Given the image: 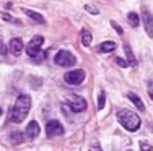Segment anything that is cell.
Listing matches in <instances>:
<instances>
[{"label":"cell","mask_w":153,"mask_h":151,"mask_svg":"<svg viewBox=\"0 0 153 151\" xmlns=\"http://www.w3.org/2000/svg\"><path fill=\"white\" fill-rule=\"evenodd\" d=\"M124 50H126V55H127V62H129L130 67H137V59L134 55L132 49H130L129 44H124Z\"/></svg>","instance_id":"13"},{"label":"cell","mask_w":153,"mask_h":151,"mask_svg":"<svg viewBox=\"0 0 153 151\" xmlns=\"http://www.w3.org/2000/svg\"><path fill=\"white\" fill-rule=\"evenodd\" d=\"M104 104H106V93L101 91V93H100V99H98V110L103 109Z\"/></svg>","instance_id":"18"},{"label":"cell","mask_w":153,"mask_h":151,"mask_svg":"<svg viewBox=\"0 0 153 151\" xmlns=\"http://www.w3.org/2000/svg\"><path fill=\"white\" fill-rule=\"evenodd\" d=\"M23 49H25V46H23V41L21 39H12L10 41V52L13 54V55H20L21 52H23Z\"/></svg>","instance_id":"10"},{"label":"cell","mask_w":153,"mask_h":151,"mask_svg":"<svg viewBox=\"0 0 153 151\" xmlns=\"http://www.w3.org/2000/svg\"><path fill=\"white\" fill-rule=\"evenodd\" d=\"M85 10L88 13H91V15H98V13H100V10L94 8V7H91V5H85Z\"/></svg>","instance_id":"21"},{"label":"cell","mask_w":153,"mask_h":151,"mask_svg":"<svg viewBox=\"0 0 153 151\" xmlns=\"http://www.w3.org/2000/svg\"><path fill=\"white\" fill-rule=\"evenodd\" d=\"M0 52H2L3 55H5V54H7V50H5V46H3L2 42H0Z\"/></svg>","instance_id":"26"},{"label":"cell","mask_w":153,"mask_h":151,"mask_svg":"<svg viewBox=\"0 0 153 151\" xmlns=\"http://www.w3.org/2000/svg\"><path fill=\"white\" fill-rule=\"evenodd\" d=\"M64 125L60 124L59 120H49L46 125V133L49 138H52V136H60L64 135Z\"/></svg>","instance_id":"6"},{"label":"cell","mask_w":153,"mask_h":151,"mask_svg":"<svg viewBox=\"0 0 153 151\" xmlns=\"http://www.w3.org/2000/svg\"><path fill=\"white\" fill-rule=\"evenodd\" d=\"M31 109V98L28 94H20L15 102V106L10 109V120L15 122V124H20L26 119L28 112Z\"/></svg>","instance_id":"1"},{"label":"cell","mask_w":153,"mask_h":151,"mask_svg":"<svg viewBox=\"0 0 153 151\" xmlns=\"http://www.w3.org/2000/svg\"><path fill=\"white\" fill-rule=\"evenodd\" d=\"M147 86H148V96L153 99V81H148Z\"/></svg>","instance_id":"24"},{"label":"cell","mask_w":153,"mask_h":151,"mask_svg":"<svg viewBox=\"0 0 153 151\" xmlns=\"http://www.w3.org/2000/svg\"><path fill=\"white\" fill-rule=\"evenodd\" d=\"M10 140H12L13 145H21L25 141V135L20 132H13V133H10Z\"/></svg>","instance_id":"16"},{"label":"cell","mask_w":153,"mask_h":151,"mask_svg":"<svg viewBox=\"0 0 153 151\" xmlns=\"http://www.w3.org/2000/svg\"><path fill=\"white\" fill-rule=\"evenodd\" d=\"M116 47H117L116 42L104 41V42H101V44L98 46V52H100V54H109V52H112V50H116Z\"/></svg>","instance_id":"11"},{"label":"cell","mask_w":153,"mask_h":151,"mask_svg":"<svg viewBox=\"0 0 153 151\" xmlns=\"http://www.w3.org/2000/svg\"><path fill=\"white\" fill-rule=\"evenodd\" d=\"M129 99L132 101V102H134V106H135L138 110H145V104L142 102V99L138 98V96L135 94V93H129Z\"/></svg>","instance_id":"14"},{"label":"cell","mask_w":153,"mask_h":151,"mask_svg":"<svg viewBox=\"0 0 153 151\" xmlns=\"http://www.w3.org/2000/svg\"><path fill=\"white\" fill-rule=\"evenodd\" d=\"M111 26H112V28H114V29H116V31H117V33H119V34H124V29H122V28H121V26H119V24H117V23H116V21H114V20H112V21H111Z\"/></svg>","instance_id":"23"},{"label":"cell","mask_w":153,"mask_h":151,"mask_svg":"<svg viewBox=\"0 0 153 151\" xmlns=\"http://www.w3.org/2000/svg\"><path fill=\"white\" fill-rule=\"evenodd\" d=\"M42 42H44V38H42V36H34L26 46V54L31 55L33 59H34L36 55H39V49H41Z\"/></svg>","instance_id":"5"},{"label":"cell","mask_w":153,"mask_h":151,"mask_svg":"<svg viewBox=\"0 0 153 151\" xmlns=\"http://www.w3.org/2000/svg\"><path fill=\"white\" fill-rule=\"evenodd\" d=\"M127 151H132V150H127Z\"/></svg>","instance_id":"28"},{"label":"cell","mask_w":153,"mask_h":151,"mask_svg":"<svg viewBox=\"0 0 153 151\" xmlns=\"http://www.w3.org/2000/svg\"><path fill=\"white\" fill-rule=\"evenodd\" d=\"M142 16H143V28H145V33L148 34V38L153 39V15L150 12H148L147 8H143V13H142Z\"/></svg>","instance_id":"7"},{"label":"cell","mask_w":153,"mask_h":151,"mask_svg":"<svg viewBox=\"0 0 153 151\" xmlns=\"http://www.w3.org/2000/svg\"><path fill=\"white\" fill-rule=\"evenodd\" d=\"M0 114H2V109H0Z\"/></svg>","instance_id":"27"},{"label":"cell","mask_w":153,"mask_h":151,"mask_svg":"<svg viewBox=\"0 0 153 151\" xmlns=\"http://www.w3.org/2000/svg\"><path fill=\"white\" fill-rule=\"evenodd\" d=\"M117 120H119V124L129 132H137L138 128H140V124H142L140 116H138L137 112H134V110H130V109L117 110Z\"/></svg>","instance_id":"2"},{"label":"cell","mask_w":153,"mask_h":151,"mask_svg":"<svg viewBox=\"0 0 153 151\" xmlns=\"http://www.w3.org/2000/svg\"><path fill=\"white\" fill-rule=\"evenodd\" d=\"M23 12L26 13V15L30 16V18H33V20H34V21H38V23H41V24H44V23H46L44 16H42L41 13H36L34 10H23Z\"/></svg>","instance_id":"15"},{"label":"cell","mask_w":153,"mask_h":151,"mask_svg":"<svg viewBox=\"0 0 153 151\" xmlns=\"http://www.w3.org/2000/svg\"><path fill=\"white\" fill-rule=\"evenodd\" d=\"M80 36H82V44L85 46V47L91 46V41H93V34H91V31L86 29V28H83L82 33H80Z\"/></svg>","instance_id":"12"},{"label":"cell","mask_w":153,"mask_h":151,"mask_svg":"<svg viewBox=\"0 0 153 151\" xmlns=\"http://www.w3.org/2000/svg\"><path fill=\"white\" fill-rule=\"evenodd\" d=\"M114 62L117 63V65L121 67V68H127V67H129V62H127V60H124V59H121V57H116Z\"/></svg>","instance_id":"19"},{"label":"cell","mask_w":153,"mask_h":151,"mask_svg":"<svg viewBox=\"0 0 153 151\" xmlns=\"http://www.w3.org/2000/svg\"><path fill=\"white\" fill-rule=\"evenodd\" d=\"M2 18H3V20H5V21H12V20H13V18L10 16L8 13H2Z\"/></svg>","instance_id":"25"},{"label":"cell","mask_w":153,"mask_h":151,"mask_svg":"<svg viewBox=\"0 0 153 151\" xmlns=\"http://www.w3.org/2000/svg\"><path fill=\"white\" fill-rule=\"evenodd\" d=\"M90 151H103V150H101L100 141H91V145H90Z\"/></svg>","instance_id":"20"},{"label":"cell","mask_w":153,"mask_h":151,"mask_svg":"<svg viewBox=\"0 0 153 151\" xmlns=\"http://www.w3.org/2000/svg\"><path fill=\"white\" fill-rule=\"evenodd\" d=\"M140 151H153V148L147 141H140Z\"/></svg>","instance_id":"22"},{"label":"cell","mask_w":153,"mask_h":151,"mask_svg":"<svg viewBox=\"0 0 153 151\" xmlns=\"http://www.w3.org/2000/svg\"><path fill=\"white\" fill-rule=\"evenodd\" d=\"M54 63H57L59 67H74L76 63V59L70 50H59L57 55L54 57Z\"/></svg>","instance_id":"3"},{"label":"cell","mask_w":153,"mask_h":151,"mask_svg":"<svg viewBox=\"0 0 153 151\" xmlns=\"http://www.w3.org/2000/svg\"><path fill=\"white\" fill-rule=\"evenodd\" d=\"M85 77H86L85 70L76 68V70H72L68 73H65L64 78H65V83H68V85H80V83H83Z\"/></svg>","instance_id":"4"},{"label":"cell","mask_w":153,"mask_h":151,"mask_svg":"<svg viewBox=\"0 0 153 151\" xmlns=\"http://www.w3.org/2000/svg\"><path fill=\"white\" fill-rule=\"evenodd\" d=\"M39 124L36 120H31L30 124H28V127H26V133H25V136H26L28 140H34V138H38L39 136Z\"/></svg>","instance_id":"9"},{"label":"cell","mask_w":153,"mask_h":151,"mask_svg":"<svg viewBox=\"0 0 153 151\" xmlns=\"http://www.w3.org/2000/svg\"><path fill=\"white\" fill-rule=\"evenodd\" d=\"M68 104H70V107H72L74 112H83V110H86V107H88L86 101L83 98H78V96H72Z\"/></svg>","instance_id":"8"},{"label":"cell","mask_w":153,"mask_h":151,"mask_svg":"<svg viewBox=\"0 0 153 151\" xmlns=\"http://www.w3.org/2000/svg\"><path fill=\"white\" fill-rule=\"evenodd\" d=\"M127 20H129V23L132 24V28H137L138 24H140V20H138V15L134 12H130L129 15H127Z\"/></svg>","instance_id":"17"}]
</instances>
